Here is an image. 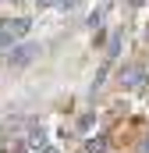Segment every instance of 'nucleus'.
Masks as SVG:
<instances>
[{
    "instance_id": "obj_5",
    "label": "nucleus",
    "mask_w": 149,
    "mask_h": 153,
    "mask_svg": "<svg viewBox=\"0 0 149 153\" xmlns=\"http://www.w3.org/2000/svg\"><path fill=\"white\" fill-rule=\"evenodd\" d=\"M57 7L60 11H71V7H78V0H57Z\"/></svg>"
},
{
    "instance_id": "obj_7",
    "label": "nucleus",
    "mask_w": 149,
    "mask_h": 153,
    "mask_svg": "<svg viewBox=\"0 0 149 153\" xmlns=\"http://www.w3.org/2000/svg\"><path fill=\"white\" fill-rule=\"evenodd\" d=\"M36 4H39V7H46V4H53V0H36Z\"/></svg>"
},
{
    "instance_id": "obj_4",
    "label": "nucleus",
    "mask_w": 149,
    "mask_h": 153,
    "mask_svg": "<svg viewBox=\"0 0 149 153\" xmlns=\"http://www.w3.org/2000/svg\"><path fill=\"white\" fill-rule=\"evenodd\" d=\"M82 153H107V139H103V135H92V139L85 143Z\"/></svg>"
},
{
    "instance_id": "obj_2",
    "label": "nucleus",
    "mask_w": 149,
    "mask_h": 153,
    "mask_svg": "<svg viewBox=\"0 0 149 153\" xmlns=\"http://www.w3.org/2000/svg\"><path fill=\"white\" fill-rule=\"evenodd\" d=\"M39 53L36 43H21V46H11V68H25V64H32Z\"/></svg>"
},
{
    "instance_id": "obj_3",
    "label": "nucleus",
    "mask_w": 149,
    "mask_h": 153,
    "mask_svg": "<svg viewBox=\"0 0 149 153\" xmlns=\"http://www.w3.org/2000/svg\"><path fill=\"white\" fill-rule=\"evenodd\" d=\"M121 82L131 85V89H139V85L146 82V68H124V71H121Z\"/></svg>"
},
{
    "instance_id": "obj_1",
    "label": "nucleus",
    "mask_w": 149,
    "mask_h": 153,
    "mask_svg": "<svg viewBox=\"0 0 149 153\" xmlns=\"http://www.w3.org/2000/svg\"><path fill=\"white\" fill-rule=\"evenodd\" d=\"M29 29H32V22H29V18H11V22H0V50L14 46V39H21Z\"/></svg>"
},
{
    "instance_id": "obj_6",
    "label": "nucleus",
    "mask_w": 149,
    "mask_h": 153,
    "mask_svg": "<svg viewBox=\"0 0 149 153\" xmlns=\"http://www.w3.org/2000/svg\"><path fill=\"white\" fill-rule=\"evenodd\" d=\"M142 153H149V135H146V143H142Z\"/></svg>"
},
{
    "instance_id": "obj_8",
    "label": "nucleus",
    "mask_w": 149,
    "mask_h": 153,
    "mask_svg": "<svg viewBox=\"0 0 149 153\" xmlns=\"http://www.w3.org/2000/svg\"><path fill=\"white\" fill-rule=\"evenodd\" d=\"M39 153H57V150H50V146H46V150H43V146H39Z\"/></svg>"
}]
</instances>
